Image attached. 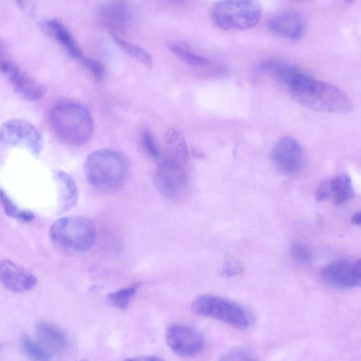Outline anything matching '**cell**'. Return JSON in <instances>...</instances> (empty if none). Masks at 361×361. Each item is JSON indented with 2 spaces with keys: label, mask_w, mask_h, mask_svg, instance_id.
Wrapping results in <instances>:
<instances>
[{
  "label": "cell",
  "mask_w": 361,
  "mask_h": 361,
  "mask_svg": "<svg viewBox=\"0 0 361 361\" xmlns=\"http://www.w3.org/2000/svg\"><path fill=\"white\" fill-rule=\"evenodd\" d=\"M292 97L302 106L317 111L343 114L350 112V98L337 87L300 73L288 86Z\"/></svg>",
  "instance_id": "6da1fadb"
},
{
  "label": "cell",
  "mask_w": 361,
  "mask_h": 361,
  "mask_svg": "<svg viewBox=\"0 0 361 361\" xmlns=\"http://www.w3.org/2000/svg\"><path fill=\"white\" fill-rule=\"evenodd\" d=\"M49 121L58 137L68 145H85L93 133V120L90 111L75 100L57 102L50 110Z\"/></svg>",
  "instance_id": "7a4b0ae2"
},
{
  "label": "cell",
  "mask_w": 361,
  "mask_h": 361,
  "mask_svg": "<svg viewBox=\"0 0 361 361\" xmlns=\"http://www.w3.org/2000/svg\"><path fill=\"white\" fill-rule=\"evenodd\" d=\"M84 172L93 187L102 190L118 188L128 172L124 154L112 149H102L90 153L84 163Z\"/></svg>",
  "instance_id": "3957f363"
},
{
  "label": "cell",
  "mask_w": 361,
  "mask_h": 361,
  "mask_svg": "<svg viewBox=\"0 0 361 361\" xmlns=\"http://www.w3.org/2000/svg\"><path fill=\"white\" fill-rule=\"evenodd\" d=\"M262 13L257 0H219L210 9L213 23L226 31L250 29L258 23Z\"/></svg>",
  "instance_id": "277c9868"
},
{
  "label": "cell",
  "mask_w": 361,
  "mask_h": 361,
  "mask_svg": "<svg viewBox=\"0 0 361 361\" xmlns=\"http://www.w3.org/2000/svg\"><path fill=\"white\" fill-rule=\"evenodd\" d=\"M49 236L59 247L83 252L92 247L96 239V228L88 219L69 216L55 221L49 228Z\"/></svg>",
  "instance_id": "5b68a950"
},
{
  "label": "cell",
  "mask_w": 361,
  "mask_h": 361,
  "mask_svg": "<svg viewBox=\"0 0 361 361\" xmlns=\"http://www.w3.org/2000/svg\"><path fill=\"white\" fill-rule=\"evenodd\" d=\"M192 311L197 315L209 317L238 329H247L253 322L252 313L237 302L214 295H202L192 304Z\"/></svg>",
  "instance_id": "8992f818"
},
{
  "label": "cell",
  "mask_w": 361,
  "mask_h": 361,
  "mask_svg": "<svg viewBox=\"0 0 361 361\" xmlns=\"http://www.w3.org/2000/svg\"><path fill=\"white\" fill-rule=\"evenodd\" d=\"M186 166L165 157L159 160L154 183L160 194L174 201L181 200L186 196L188 188Z\"/></svg>",
  "instance_id": "52a82bcc"
},
{
  "label": "cell",
  "mask_w": 361,
  "mask_h": 361,
  "mask_svg": "<svg viewBox=\"0 0 361 361\" xmlns=\"http://www.w3.org/2000/svg\"><path fill=\"white\" fill-rule=\"evenodd\" d=\"M0 143L25 149L39 156L43 149V137L39 130L27 121L15 118L0 126Z\"/></svg>",
  "instance_id": "ba28073f"
},
{
  "label": "cell",
  "mask_w": 361,
  "mask_h": 361,
  "mask_svg": "<svg viewBox=\"0 0 361 361\" xmlns=\"http://www.w3.org/2000/svg\"><path fill=\"white\" fill-rule=\"evenodd\" d=\"M166 340L169 347L181 356H193L202 351L204 338L196 329L185 324H174L166 331Z\"/></svg>",
  "instance_id": "9c48e42d"
},
{
  "label": "cell",
  "mask_w": 361,
  "mask_h": 361,
  "mask_svg": "<svg viewBox=\"0 0 361 361\" xmlns=\"http://www.w3.org/2000/svg\"><path fill=\"white\" fill-rule=\"evenodd\" d=\"M1 72L7 77L15 92L23 99L36 102L46 94V88L36 81L16 63L4 60L0 64Z\"/></svg>",
  "instance_id": "30bf717a"
},
{
  "label": "cell",
  "mask_w": 361,
  "mask_h": 361,
  "mask_svg": "<svg viewBox=\"0 0 361 361\" xmlns=\"http://www.w3.org/2000/svg\"><path fill=\"white\" fill-rule=\"evenodd\" d=\"M321 278L326 283L339 288L357 287L361 281L360 259H336L321 271Z\"/></svg>",
  "instance_id": "8fae6325"
},
{
  "label": "cell",
  "mask_w": 361,
  "mask_h": 361,
  "mask_svg": "<svg viewBox=\"0 0 361 361\" xmlns=\"http://www.w3.org/2000/svg\"><path fill=\"white\" fill-rule=\"evenodd\" d=\"M270 156L274 166L285 174L298 172L303 164L302 148L290 137H281L272 148Z\"/></svg>",
  "instance_id": "7c38bea8"
},
{
  "label": "cell",
  "mask_w": 361,
  "mask_h": 361,
  "mask_svg": "<svg viewBox=\"0 0 361 361\" xmlns=\"http://www.w3.org/2000/svg\"><path fill=\"white\" fill-rule=\"evenodd\" d=\"M354 195L351 179L344 173L325 178L319 184L315 192L317 201H329L338 205L348 202Z\"/></svg>",
  "instance_id": "4fadbf2b"
},
{
  "label": "cell",
  "mask_w": 361,
  "mask_h": 361,
  "mask_svg": "<svg viewBox=\"0 0 361 361\" xmlns=\"http://www.w3.org/2000/svg\"><path fill=\"white\" fill-rule=\"evenodd\" d=\"M0 281L6 288L14 293L29 291L37 283L34 274L9 259L0 260Z\"/></svg>",
  "instance_id": "5bb4252c"
},
{
  "label": "cell",
  "mask_w": 361,
  "mask_h": 361,
  "mask_svg": "<svg viewBox=\"0 0 361 361\" xmlns=\"http://www.w3.org/2000/svg\"><path fill=\"white\" fill-rule=\"evenodd\" d=\"M267 27L275 35L291 40L300 39L305 30L302 16L290 11H282L274 16L268 21Z\"/></svg>",
  "instance_id": "9a60e30c"
},
{
  "label": "cell",
  "mask_w": 361,
  "mask_h": 361,
  "mask_svg": "<svg viewBox=\"0 0 361 361\" xmlns=\"http://www.w3.org/2000/svg\"><path fill=\"white\" fill-rule=\"evenodd\" d=\"M58 192V212L63 213L75 206L78 197L77 185L73 178L61 170L52 171Z\"/></svg>",
  "instance_id": "2e32d148"
},
{
  "label": "cell",
  "mask_w": 361,
  "mask_h": 361,
  "mask_svg": "<svg viewBox=\"0 0 361 361\" xmlns=\"http://www.w3.org/2000/svg\"><path fill=\"white\" fill-rule=\"evenodd\" d=\"M39 341L52 355L61 353L68 344V340L65 332L57 326L45 321H40L36 325Z\"/></svg>",
  "instance_id": "e0dca14e"
},
{
  "label": "cell",
  "mask_w": 361,
  "mask_h": 361,
  "mask_svg": "<svg viewBox=\"0 0 361 361\" xmlns=\"http://www.w3.org/2000/svg\"><path fill=\"white\" fill-rule=\"evenodd\" d=\"M42 28L62 45L72 58L80 61L83 56L68 30L59 20L55 18L45 20L42 23Z\"/></svg>",
  "instance_id": "ac0fdd59"
},
{
  "label": "cell",
  "mask_w": 361,
  "mask_h": 361,
  "mask_svg": "<svg viewBox=\"0 0 361 361\" xmlns=\"http://www.w3.org/2000/svg\"><path fill=\"white\" fill-rule=\"evenodd\" d=\"M164 157L187 166L189 152L183 135L176 128L168 129L164 135Z\"/></svg>",
  "instance_id": "d6986e66"
},
{
  "label": "cell",
  "mask_w": 361,
  "mask_h": 361,
  "mask_svg": "<svg viewBox=\"0 0 361 361\" xmlns=\"http://www.w3.org/2000/svg\"><path fill=\"white\" fill-rule=\"evenodd\" d=\"M102 16L111 26H121L127 20L128 13L124 5L113 1L104 5L101 10Z\"/></svg>",
  "instance_id": "ffe728a7"
},
{
  "label": "cell",
  "mask_w": 361,
  "mask_h": 361,
  "mask_svg": "<svg viewBox=\"0 0 361 361\" xmlns=\"http://www.w3.org/2000/svg\"><path fill=\"white\" fill-rule=\"evenodd\" d=\"M112 39L119 47H121L132 58L135 59L136 61L142 63L147 68L152 67V57L144 49L137 44L123 39L116 34L112 35Z\"/></svg>",
  "instance_id": "44dd1931"
},
{
  "label": "cell",
  "mask_w": 361,
  "mask_h": 361,
  "mask_svg": "<svg viewBox=\"0 0 361 361\" xmlns=\"http://www.w3.org/2000/svg\"><path fill=\"white\" fill-rule=\"evenodd\" d=\"M0 203L5 214L10 217L23 222H30L35 219V214L32 212L20 209L1 188H0Z\"/></svg>",
  "instance_id": "7402d4cb"
},
{
  "label": "cell",
  "mask_w": 361,
  "mask_h": 361,
  "mask_svg": "<svg viewBox=\"0 0 361 361\" xmlns=\"http://www.w3.org/2000/svg\"><path fill=\"white\" fill-rule=\"evenodd\" d=\"M169 47L177 58L188 64L195 66H204L209 63L206 58L192 52L184 44L171 43L169 44Z\"/></svg>",
  "instance_id": "603a6c76"
},
{
  "label": "cell",
  "mask_w": 361,
  "mask_h": 361,
  "mask_svg": "<svg viewBox=\"0 0 361 361\" xmlns=\"http://www.w3.org/2000/svg\"><path fill=\"white\" fill-rule=\"evenodd\" d=\"M21 345L25 354L36 360H49L52 354L39 341H36L28 336L24 337Z\"/></svg>",
  "instance_id": "cb8c5ba5"
},
{
  "label": "cell",
  "mask_w": 361,
  "mask_h": 361,
  "mask_svg": "<svg viewBox=\"0 0 361 361\" xmlns=\"http://www.w3.org/2000/svg\"><path fill=\"white\" fill-rule=\"evenodd\" d=\"M138 287L137 284H134L111 293L107 296V300L115 307L124 310L128 306L131 298L137 292Z\"/></svg>",
  "instance_id": "d4e9b609"
},
{
  "label": "cell",
  "mask_w": 361,
  "mask_h": 361,
  "mask_svg": "<svg viewBox=\"0 0 361 361\" xmlns=\"http://www.w3.org/2000/svg\"><path fill=\"white\" fill-rule=\"evenodd\" d=\"M221 360H254L255 355L245 348L235 347L225 351L219 358Z\"/></svg>",
  "instance_id": "484cf974"
},
{
  "label": "cell",
  "mask_w": 361,
  "mask_h": 361,
  "mask_svg": "<svg viewBox=\"0 0 361 361\" xmlns=\"http://www.w3.org/2000/svg\"><path fill=\"white\" fill-rule=\"evenodd\" d=\"M290 253L295 260L302 264H310L313 260V254L311 250L305 245L299 242L292 243Z\"/></svg>",
  "instance_id": "4316f807"
},
{
  "label": "cell",
  "mask_w": 361,
  "mask_h": 361,
  "mask_svg": "<svg viewBox=\"0 0 361 361\" xmlns=\"http://www.w3.org/2000/svg\"><path fill=\"white\" fill-rule=\"evenodd\" d=\"M141 145L143 149L151 158H160V152L153 135L148 130H145L141 134Z\"/></svg>",
  "instance_id": "83f0119b"
},
{
  "label": "cell",
  "mask_w": 361,
  "mask_h": 361,
  "mask_svg": "<svg viewBox=\"0 0 361 361\" xmlns=\"http://www.w3.org/2000/svg\"><path fill=\"white\" fill-rule=\"evenodd\" d=\"M80 61L95 80L98 81L103 80L105 75V69L102 63L93 59L84 56L80 59Z\"/></svg>",
  "instance_id": "f1b7e54d"
},
{
  "label": "cell",
  "mask_w": 361,
  "mask_h": 361,
  "mask_svg": "<svg viewBox=\"0 0 361 361\" xmlns=\"http://www.w3.org/2000/svg\"><path fill=\"white\" fill-rule=\"evenodd\" d=\"M243 267L238 262L226 259L220 269V274L225 278H231L242 273Z\"/></svg>",
  "instance_id": "f546056e"
},
{
  "label": "cell",
  "mask_w": 361,
  "mask_h": 361,
  "mask_svg": "<svg viewBox=\"0 0 361 361\" xmlns=\"http://www.w3.org/2000/svg\"><path fill=\"white\" fill-rule=\"evenodd\" d=\"M361 221L360 212H356L354 214L351 219V222L355 226H360Z\"/></svg>",
  "instance_id": "4dcf8cb0"
},
{
  "label": "cell",
  "mask_w": 361,
  "mask_h": 361,
  "mask_svg": "<svg viewBox=\"0 0 361 361\" xmlns=\"http://www.w3.org/2000/svg\"><path fill=\"white\" fill-rule=\"evenodd\" d=\"M3 54H4V49H3V47H2V45L0 44V64H1V63L4 61V60L2 59Z\"/></svg>",
  "instance_id": "1f68e13d"
},
{
  "label": "cell",
  "mask_w": 361,
  "mask_h": 361,
  "mask_svg": "<svg viewBox=\"0 0 361 361\" xmlns=\"http://www.w3.org/2000/svg\"><path fill=\"white\" fill-rule=\"evenodd\" d=\"M344 1L347 2V3H351L353 2L354 0H343Z\"/></svg>",
  "instance_id": "d6a6232c"
}]
</instances>
